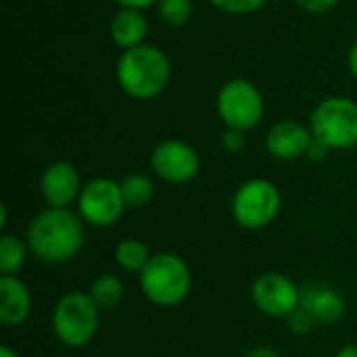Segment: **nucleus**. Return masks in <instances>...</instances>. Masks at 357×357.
<instances>
[{
  "label": "nucleus",
  "mask_w": 357,
  "mask_h": 357,
  "mask_svg": "<svg viewBox=\"0 0 357 357\" xmlns=\"http://www.w3.org/2000/svg\"><path fill=\"white\" fill-rule=\"evenodd\" d=\"M119 88L136 98L151 100L159 96L172 79L169 56L155 44H140L130 50H121L115 67Z\"/></svg>",
  "instance_id": "nucleus-2"
},
{
  "label": "nucleus",
  "mask_w": 357,
  "mask_h": 357,
  "mask_svg": "<svg viewBox=\"0 0 357 357\" xmlns=\"http://www.w3.org/2000/svg\"><path fill=\"white\" fill-rule=\"evenodd\" d=\"M88 295H90V299L96 303V307L100 312L102 310H113V307H117L123 301V297H126V284L115 274H100L90 284Z\"/></svg>",
  "instance_id": "nucleus-16"
},
{
  "label": "nucleus",
  "mask_w": 357,
  "mask_h": 357,
  "mask_svg": "<svg viewBox=\"0 0 357 357\" xmlns=\"http://www.w3.org/2000/svg\"><path fill=\"white\" fill-rule=\"evenodd\" d=\"M301 307L312 314L316 324L331 326L345 316L343 295L328 284H305L301 287Z\"/></svg>",
  "instance_id": "nucleus-13"
},
{
  "label": "nucleus",
  "mask_w": 357,
  "mask_h": 357,
  "mask_svg": "<svg viewBox=\"0 0 357 357\" xmlns=\"http://www.w3.org/2000/svg\"><path fill=\"white\" fill-rule=\"evenodd\" d=\"M215 107L226 128L241 130V132H249L257 128L266 111L259 88L245 77H234L226 82L218 92Z\"/></svg>",
  "instance_id": "nucleus-6"
},
{
  "label": "nucleus",
  "mask_w": 357,
  "mask_h": 357,
  "mask_svg": "<svg viewBox=\"0 0 357 357\" xmlns=\"http://www.w3.org/2000/svg\"><path fill=\"white\" fill-rule=\"evenodd\" d=\"M119 184H121V195H123L126 207H130V209H142L155 197V184L144 174H130Z\"/></svg>",
  "instance_id": "nucleus-18"
},
{
  "label": "nucleus",
  "mask_w": 357,
  "mask_h": 357,
  "mask_svg": "<svg viewBox=\"0 0 357 357\" xmlns=\"http://www.w3.org/2000/svg\"><path fill=\"white\" fill-rule=\"evenodd\" d=\"M287 322H289V328L295 333V335H310L312 331H314V326H316V320L312 318V314L307 312V310H303V307H297L289 318H287Z\"/></svg>",
  "instance_id": "nucleus-22"
},
{
  "label": "nucleus",
  "mask_w": 357,
  "mask_h": 357,
  "mask_svg": "<svg viewBox=\"0 0 357 357\" xmlns=\"http://www.w3.org/2000/svg\"><path fill=\"white\" fill-rule=\"evenodd\" d=\"M255 307L270 318H289L301 307V289L280 272H266L251 287Z\"/></svg>",
  "instance_id": "nucleus-10"
},
{
  "label": "nucleus",
  "mask_w": 357,
  "mask_h": 357,
  "mask_svg": "<svg viewBox=\"0 0 357 357\" xmlns=\"http://www.w3.org/2000/svg\"><path fill=\"white\" fill-rule=\"evenodd\" d=\"M142 295L157 307L180 305L192 289L188 264L176 253H155L146 268L138 274Z\"/></svg>",
  "instance_id": "nucleus-3"
},
{
  "label": "nucleus",
  "mask_w": 357,
  "mask_h": 357,
  "mask_svg": "<svg viewBox=\"0 0 357 357\" xmlns=\"http://www.w3.org/2000/svg\"><path fill=\"white\" fill-rule=\"evenodd\" d=\"M328 155H331V149H328L324 142L316 140V138L312 140V144H310V149H307V153H305V157H307L310 161H326Z\"/></svg>",
  "instance_id": "nucleus-25"
},
{
  "label": "nucleus",
  "mask_w": 357,
  "mask_h": 357,
  "mask_svg": "<svg viewBox=\"0 0 357 357\" xmlns=\"http://www.w3.org/2000/svg\"><path fill=\"white\" fill-rule=\"evenodd\" d=\"M209 2L226 15H253L268 4V0H209Z\"/></svg>",
  "instance_id": "nucleus-21"
},
{
  "label": "nucleus",
  "mask_w": 357,
  "mask_h": 357,
  "mask_svg": "<svg viewBox=\"0 0 357 357\" xmlns=\"http://www.w3.org/2000/svg\"><path fill=\"white\" fill-rule=\"evenodd\" d=\"M157 13L165 25L180 27V25L188 23V19L192 15V0H159Z\"/></svg>",
  "instance_id": "nucleus-20"
},
{
  "label": "nucleus",
  "mask_w": 357,
  "mask_h": 357,
  "mask_svg": "<svg viewBox=\"0 0 357 357\" xmlns=\"http://www.w3.org/2000/svg\"><path fill=\"white\" fill-rule=\"evenodd\" d=\"M305 13H312V15H324L328 10H333L337 6L339 0H295Z\"/></svg>",
  "instance_id": "nucleus-24"
},
{
  "label": "nucleus",
  "mask_w": 357,
  "mask_h": 357,
  "mask_svg": "<svg viewBox=\"0 0 357 357\" xmlns=\"http://www.w3.org/2000/svg\"><path fill=\"white\" fill-rule=\"evenodd\" d=\"M113 255H115V264L123 272H130V274H140L146 268V264L151 261V257H153L151 249L138 238L119 241Z\"/></svg>",
  "instance_id": "nucleus-17"
},
{
  "label": "nucleus",
  "mask_w": 357,
  "mask_h": 357,
  "mask_svg": "<svg viewBox=\"0 0 357 357\" xmlns=\"http://www.w3.org/2000/svg\"><path fill=\"white\" fill-rule=\"evenodd\" d=\"M126 209L121 184L111 178H92L84 184L77 199V213L94 228L113 226Z\"/></svg>",
  "instance_id": "nucleus-8"
},
{
  "label": "nucleus",
  "mask_w": 357,
  "mask_h": 357,
  "mask_svg": "<svg viewBox=\"0 0 357 357\" xmlns=\"http://www.w3.org/2000/svg\"><path fill=\"white\" fill-rule=\"evenodd\" d=\"M314 140V134L310 128L301 126L299 121H278L268 130L266 136V149L272 157L280 161H295L299 157H305L310 144Z\"/></svg>",
  "instance_id": "nucleus-12"
},
{
  "label": "nucleus",
  "mask_w": 357,
  "mask_h": 357,
  "mask_svg": "<svg viewBox=\"0 0 357 357\" xmlns=\"http://www.w3.org/2000/svg\"><path fill=\"white\" fill-rule=\"evenodd\" d=\"M100 326V310L88 293H67L52 310V331L61 345L82 349L90 345Z\"/></svg>",
  "instance_id": "nucleus-4"
},
{
  "label": "nucleus",
  "mask_w": 357,
  "mask_h": 357,
  "mask_svg": "<svg viewBox=\"0 0 357 357\" xmlns=\"http://www.w3.org/2000/svg\"><path fill=\"white\" fill-rule=\"evenodd\" d=\"M82 188L79 172L69 161H54L46 165L40 176V195L48 207L65 209L73 201L77 203Z\"/></svg>",
  "instance_id": "nucleus-11"
},
{
  "label": "nucleus",
  "mask_w": 357,
  "mask_h": 357,
  "mask_svg": "<svg viewBox=\"0 0 357 357\" xmlns=\"http://www.w3.org/2000/svg\"><path fill=\"white\" fill-rule=\"evenodd\" d=\"M151 167L155 176L167 184H186L197 178L201 157L197 149L180 138L161 140L151 153Z\"/></svg>",
  "instance_id": "nucleus-9"
},
{
  "label": "nucleus",
  "mask_w": 357,
  "mask_h": 357,
  "mask_svg": "<svg viewBox=\"0 0 357 357\" xmlns=\"http://www.w3.org/2000/svg\"><path fill=\"white\" fill-rule=\"evenodd\" d=\"M222 146L228 153H241L245 149V132L226 128V132L222 136Z\"/></svg>",
  "instance_id": "nucleus-23"
},
{
  "label": "nucleus",
  "mask_w": 357,
  "mask_h": 357,
  "mask_svg": "<svg viewBox=\"0 0 357 357\" xmlns=\"http://www.w3.org/2000/svg\"><path fill=\"white\" fill-rule=\"evenodd\" d=\"M84 220L69 207H46L27 226L25 243L29 253L50 266L71 261L84 247Z\"/></svg>",
  "instance_id": "nucleus-1"
},
{
  "label": "nucleus",
  "mask_w": 357,
  "mask_h": 357,
  "mask_svg": "<svg viewBox=\"0 0 357 357\" xmlns=\"http://www.w3.org/2000/svg\"><path fill=\"white\" fill-rule=\"evenodd\" d=\"M347 63H349V71H351V75L357 79V40L354 42L351 50H349V59H347Z\"/></svg>",
  "instance_id": "nucleus-28"
},
{
  "label": "nucleus",
  "mask_w": 357,
  "mask_h": 357,
  "mask_svg": "<svg viewBox=\"0 0 357 357\" xmlns=\"http://www.w3.org/2000/svg\"><path fill=\"white\" fill-rule=\"evenodd\" d=\"M335 357H357V345H345Z\"/></svg>",
  "instance_id": "nucleus-29"
},
{
  "label": "nucleus",
  "mask_w": 357,
  "mask_h": 357,
  "mask_svg": "<svg viewBox=\"0 0 357 357\" xmlns=\"http://www.w3.org/2000/svg\"><path fill=\"white\" fill-rule=\"evenodd\" d=\"M159 0H115V4H119L121 8H132V10H144L151 6H157Z\"/></svg>",
  "instance_id": "nucleus-26"
},
{
  "label": "nucleus",
  "mask_w": 357,
  "mask_h": 357,
  "mask_svg": "<svg viewBox=\"0 0 357 357\" xmlns=\"http://www.w3.org/2000/svg\"><path fill=\"white\" fill-rule=\"evenodd\" d=\"M310 130L331 151L357 146V102L347 96H328L310 115Z\"/></svg>",
  "instance_id": "nucleus-5"
},
{
  "label": "nucleus",
  "mask_w": 357,
  "mask_h": 357,
  "mask_svg": "<svg viewBox=\"0 0 357 357\" xmlns=\"http://www.w3.org/2000/svg\"><path fill=\"white\" fill-rule=\"evenodd\" d=\"M27 243L15 234L0 236V274L2 276H17L27 259Z\"/></svg>",
  "instance_id": "nucleus-19"
},
{
  "label": "nucleus",
  "mask_w": 357,
  "mask_h": 357,
  "mask_svg": "<svg viewBox=\"0 0 357 357\" xmlns=\"http://www.w3.org/2000/svg\"><path fill=\"white\" fill-rule=\"evenodd\" d=\"M282 197L276 184L264 178L247 180L232 197V215L238 226L247 230H261L270 226L280 213Z\"/></svg>",
  "instance_id": "nucleus-7"
},
{
  "label": "nucleus",
  "mask_w": 357,
  "mask_h": 357,
  "mask_svg": "<svg viewBox=\"0 0 357 357\" xmlns=\"http://www.w3.org/2000/svg\"><path fill=\"white\" fill-rule=\"evenodd\" d=\"M245 357H280L272 347H255V349H251L249 354Z\"/></svg>",
  "instance_id": "nucleus-27"
},
{
  "label": "nucleus",
  "mask_w": 357,
  "mask_h": 357,
  "mask_svg": "<svg viewBox=\"0 0 357 357\" xmlns=\"http://www.w3.org/2000/svg\"><path fill=\"white\" fill-rule=\"evenodd\" d=\"M31 291L17 276H0V322L21 326L31 314Z\"/></svg>",
  "instance_id": "nucleus-14"
},
{
  "label": "nucleus",
  "mask_w": 357,
  "mask_h": 357,
  "mask_svg": "<svg viewBox=\"0 0 357 357\" xmlns=\"http://www.w3.org/2000/svg\"><path fill=\"white\" fill-rule=\"evenodd\" d=\"M0 357H19V354H17V351H13L10 347H6V345H4V347L0 349Z\"/></svg>",
  "instance_id": "nucleus-30"
},
{
  "label": "nucleus",
  "mask_w": 357,
  "mask_h": 357,
  "mask_svg": "<svg viewBox=\"0 0 357 357\" xmlns=\"http://www.w3.org/2000/svg\"><path fill=\"white\" fill-rule=\"evenodd\" d=\"M146 33H149V21L142 10L119 8L109 23L111 42L121 50H130L144 44Z\"/></svg>",
  "instance_id": "nucleus-15"
}]
</instances>
